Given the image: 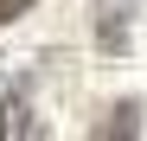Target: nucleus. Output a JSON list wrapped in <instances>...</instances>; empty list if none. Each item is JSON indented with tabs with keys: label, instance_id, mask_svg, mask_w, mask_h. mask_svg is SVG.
I'll return each instance as SVG.
<instances>
[{
	"label": "nucleus",
	"instance_id": "obj_3",
	"mask_svg": "<svg viewBox=\"0 0 147 141\" xmlns=\"http://www.w3.org/2000/svg\"><path fill=\"white\" fill-rule=\"evenodd\" d=\"M96 135H102V141L141 135V109H134V103H115V109H109V122H96Z\"/></svg>",
	"mask_w": 147,
	"mask_h": 141
},
{
	"label": "nucleus",
	"instance_id": "obj_1",
	"mask_svg": "<svg viewBox=\"0 0 147 141\" xmlns=\"http://www.w3.org/2000/svg\"><path fill=\"white\" fill-rule=\"evenodd\" d=\"M128 26H134V0H96V45L109 58L128 52Z\"/></svg>",
	"mask_w": 147,
	"mask_h": 141
},
{
	"label": "nucleus",
	"instance_id": "obj_4",
	"mask_svg": "<svg viewBox=\"0 0 147 141\" xmlns=\"http://www.w3.org/2000/svg\"><path fill=\"white\" fill-rule=\"evenodd\" d=\"M26 7H38V0H0V26H13V19L26 13Z\"/></svg>",
	"mask_w": 147,
	"mask_h": 141
},
{
	"label": "nucleus",
	"instance_id": "obj_2",
	"mask_svg": "<svg viewBox=\"0 0 147 141\" xmlns=\"http://www.w3.org/2000/svg\"><path fill=\"white\" fill-rule=\"evenodd\" d=\"M26 135H38L32 103L19 96V90H0V141H26Z\"/></svg>",
	"mask_w": 147,
	"mask_h": 141
}]
</instances>
